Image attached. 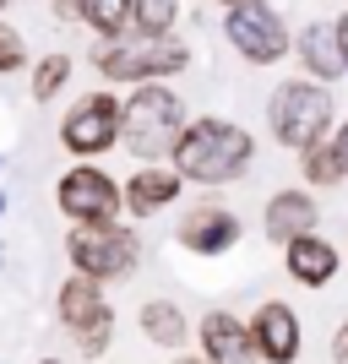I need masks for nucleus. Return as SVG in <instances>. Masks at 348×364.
Listing matches in <instances>:
<instances>
[{
    "label": "nucleus",
    "mask_w": 348,
    "mask_h": 364,
    "mask_svg": "<svg viewBox=\"0 0 348 364\" xmlns=\"http://www.w3.org/2000/svg\"><path fill=\"white\" fill-rule=\"evenodd\" d=\"M251 152H256V141H251V131L234 120H196L185 125L180 141H174V168H180L185 180L196 185H228L240 180L245 168H251Z\"/></svg>",
    "instance_id": "nucleus-1"
},
{
    "label": "nucleus",
    "mask_w": 348,
    "mask_h": 364,
    "mask_svg": "<svg viewBox=\"0 0 348 364\" xmlns=\"http://www.w3.org/2000/svg\"><path fill=\"white\" fill-rule=\"evenodd\" d=\"M185 131V104L164 82H137V92L120 104V141L137 158H169Z\"/></svg>",
    "instance_id": "nucleus-2"
},
{
    "label": "nucleus",
    "mask_w": 348,
    "mask_h": 364,
    "mask_svg": "<svg viewBox=\"0 0 348 364\" xmlns=\"http://www.w3.org/2000/svg\"><path fill=\"white\" fill-rule=\"evenodd\" d=\"M185 60H191L185 44H174L169 33H137V28L104 38V49H98V71L109 82H164V76L185 71Z\"/></svg>",
    "instance_id": "nucleus-3"
},
{
    "label": "nucleus",
    "mask_w": 348,
    "mask_h": 364,
    "mask_svg": "<svg viewBox=\"0 0 348 364\" xmlns=\"http://www.w3.org/2000/svg\"><path fill=\"white\" fill-rule=\"evenodd\" d=\"M327 131H332V92L321 87L316 76H294V82H283L273 92V136L283 147L305 152Z\"/></svg>",
    "instance_id": "nucleus-4"
},
{
    "label": "nucleus",
    "mask_w": 348,
    "mask_h": 364,
    "mask_svg": "<svg viewBox=\"0 0 348 364\" xmlns=\"http://www.w3.org/2000/svg\"><path fill=\"white\" fill-rule=\"evenodd\" d=\"M65 250H71V267H76V272L98 277V283L125 277L131 267H137V256H142L137 234L120 228V223H76L71 240H65Z\"/></svg>",
    "instance_id": "nucleus-5"
},
{
    "label": "nucleus",
    "mask_w": 348,
    "mask_h": 364,
    "mask_svg": "<svg viewBox=\"0 0 348 364\" xmlns=\"http://www.w3.org/2000/svg\"><path fill=\"white\" fill-rule=\"evenodd\" d=\"M60 321L71 326V337L82 343L88 359L109 353V337H115V310L104 304V283L88 272H76L71 283L60 289Z\"/></svg>",
    "instance_id": "nucleus-6"
},
{
    "label": "nucleus",
    "mask_w": 348,
    "mask_h": 364,
    "mask_svg": "<svg viewBox=\"0 0 348 364\" xmlns=\"http://www.w3.org/2000/svg\"><path fill=\"white\" fill-rule=\"evenodd\" d=\"M223 33H228V44L240 49L251 65H273V60H283V55H288L283 16H278L273 6H261V0H240V6L228 11Z\"/></svg>",
    "instance_id": "nucleus-7"
},
{
    "label": "nucleus",
    "mask_w": 348,
    "mask_h": 364,
    "mask_svg": "<svg viewBox=\"0 0 348 364\" xmlns=\"http://www.w3.org/2000/svg\"><path fill=\"white\" fill-rule=\"evenodd\" d=\"M55 201H60V213L71 218V223H115V213L125 207V196L115 191V180H109L104 168H93V164H76L71 174H60Z\"/></svg>",
    "instance_id": "nucleus-8"
},
{
    "label": "nucleus",
    "mask_w": 348,
    "mask_h": 364,
    "mask_svg": "<svg viewBox=\"0 0 348 364\" xmlns=\"http://www.w3.org/2000/svg\"><path fill=\"white\" fill-rule=\"evenodd\" d=\"M60 141L76 152V158H98V152H109L115 141H120V104H115L109 92H93V98H82V104L65 114Z\"/></svg>",
    "instance_id": "nucleus-9"
},
{
    "label": "nucleus",
    "mask_w": 348,
    "mask_h": 364,
    "mask_svg": "<svg viewBox=\"0 0 348 364\" xmlns=\"http://www.w3.org/2000/svg\"><path fill=\"white\" fill-rule=\"evenodd\" d=\"M251 343H256V359L294 364L300 359V316H294L283 299H267L256 316H251Z\"/></svg>",
    "instance_id": "nucleus-10"
},
{
    "label": "nucleus",
    "mask_w": 348,
    "mask_h": 364,
    "mask_svg": "<svg viewBox=\"0 0 348 364\" xmlns=\"http://www.w3.org/2000/svg\"><path fill=\"white\" fill-rule=\"evenodd\" d=\"M201 364H256L251 326H240L228 310H212L201 321Z\"/></svg>",
    "instance_id": "nucleus-11"
},
{
    "label": "nucleus",
    "mask_w": 348,
    "mask_h": 364,
    "mask_svg": "<svg viewBox=\"0 0 348 364\" xmlns=\"http://www.w3.org/2000/svg\"><path fill=\"white\" fill-rule=\"evenodd\" d=\"M294 55H300L305 76H316V82H337V76L348 71V49H343V38H337V22H310V28L300 33Z\"/></svg>",
    "instance_id": "nucleus-12"
},
{
    "label": "nucleus",
    "mask_w": 348,
    "mask_h": 364,
    "mask_svg": "<svg viewBox=\"0 0 348 364\" xmlns=\"http://www.w3.org/2000/svg\"><path fill=\"white\" fill-rule=\"evenodd\" d=\"M234 240H240V218L223 213V207H196L180 223V245L196 250V256H223Z\"/></svg>",
    "instance_id": "nucleus-13"
},
{
    "label": "nucleus",
    "mask_w": 348,
    "mask_h": 364,
    "mask_svg": "<svg viewBox=\"0 0 348 364\" xmlns=\"http://www.w3.org/2000/svg\"><path fill=\"white\" fill-rule=\"evenodd\" d=\"M332 272H337V250L321 240L316 228L288 240V277H294V283H305V289H321V283H332Z\"/></svg>",
    "instance_id": "nucleus-14"
},
{
    "label": "nucleus",
    "mask_w": 348,
    "mask_h": 364,
    "mask_svg": "<svg viewBox=\"0 0 348 364\" xmlns=\"http://www.w3.org/2000/svg\"><path fill=\"white\" fill-rule=\"evenodd\" d=\"M180 185H185L180 168H142V174H131V185H125V207H131V218H152L180 196Z\"/></svg>",
    "instance_id": "nucleus-15"
},
{
    "label": "nucleus",
    "mask_w": 348,
    "mask_h": 364,
    "mask_svg": "<svg viewBox=\"0 0 348 364\" xmlns=\"http://www.w3.org/2000/svg\"><path fill=\"white\" fill-rule=\"evenodd\" d=\"M261 228H267V240H278V245H288L294 234H310V228H316V201L305 196V191H278V196L267 201Z\"/></svg>",
    "instance_id": "nucleus-16"
},
{
    "label": "nucleus",
    "mask_w": 348,
    "mask_h": 364,
    "mask_svg": "<svg viewBox=\"0 0 348 364\" xmlns=\"http://www.w3.org/2000/svg\"><path fill=\"white\" fill-rule=\"evenodd\" d=\"M142 332H147L158 348H174V353H180V343H185V316H180V304L147 299V304H142Z\"/></svg>",
    "instance_id": "nucleus-17"
},
{
    "label": "nucleus",
    "mask_w": 348,
    "mask_h": 364,
    "mask_svg": "<svg viewBox=\"0 0 348 364\" xmlns=\"http://www.w3.org/2000/svg\"><path fill=\"white\" fill-rule=\"evenodd\" d=\"M71 16H82L93 33L115 38V33L131 28V0H71Z\"/></svg>",
    "instance_id": "nucleus-18"
},
{
    "label": "nucleus",
    "mask_w": 348,
    "mask_h": 364,
    "mask_svg": "<svg viewBox=\"0 0 348 364\" xmlns=\"http://www.w3.org/2000/svg\"><path fill=\"white\" fill-rule=\"evenodd\" d=\"M300 158H305V180H316V185H337V180L348 174V168H343V158H337V147H332V136L310 141V147H305Z\"/></svg>",
    "instance_id": "nucleus-19"
},
{
    "label": "nucleus",
    "mask_w": 348,
    "mask_h": 364,
    "mask_svg": "<svg viewBox=\"0 0 348 364\" xmlns=\"http://www.w3.org/2000/svg\"><path fill=\"white\" fill-rule=\"evenodd\" d=\"M180 16V0H131V28L137 33H169Z\"/></svg>",
    "instance_id": "nucleus-20"
},
{
    "label": "nucleus",
    "mask_w": 348,
    "mask_h": 364,
    "mask_svg": "<svg viewBox=\"0 0 348 364\" xmlns=\"http://www.w3.org/2000/svg\"><path fill=\"white\" fill-rule=\"evenodd\" d=\"M65 82H71V60H65V55H44V60H38V71H33V98H38V104H49Z\"/></svg>",
    "instance_id": "nucleus-21"
},
{
    "label": "nucleus",
    "mask_w": 348,
    "mask_h": 364,
    "mask_svg": "<svg viewBox=\"0 0 348 364\" xmlns=\"http://www.w3.org/2000/svg\"><path fill=\"white\" fill-rule=\"evenodd\" d=\"M28 65V44H22V33L11 22H0V76L6 71H22Z\"/></svg>",
    "instance_id": "nucleus-22"
},
{
    "label": "nucleus",
    "mask_w": 348,
    "mask_h": 364,
    "mask_svg": "<svg viewBox=\"0 0 348 364\" xmlns=\"http://www.w3.org/2000/svg\"><path fill=\"white\" fill-rule=\"evenodd\" d=\"M332 359H337V364H348V326L332 337Z\"/></svg>",
    "instance_id": "nucleus-23"
},
{
    "label": "nucleus",
    "mask_w": 348,
    "mask_h": 364,
    "mask_svg": "<svg viewBox=\"0 0 348 364\" xmlns=\"http://www.w3.org/2000/svg\"><path fill=\"white\" fill-rule=\"evenodd\" d=\"M332 147H337V158H343V168H348V125H343V131L332 136Z\"/></svg>",
    "instance_id": "nucleus-24"
},
{
    "label": "nucleus",
    "mask_w": 348,
    "mask_h": 364,
    "mask_svg": "<svg viewBox=\"0 0 348 364\" xmlns=\"http://www.w3.org/2000/svg\"><path fill=\"white\" fill-rule=\"evenodd\" d=\"M337 38H343V49H348V16H343V22H337Z\"/></svg>",
    "instance_id": "nucleus-25"
},
{
    "label": "nucleus",
    "mask_w": 348,
    "mask_h": 364,
    "mask_svg": "<svg viewBox=\"0 0 348 364\" xmlns=\"http://www.w3.org/2000/svg\"><path fill=\"white\" fill-rule=\"evenodd\" d=\"M0 213H6V196H0Z\"/></svg>",
    "instance_id": "nucleus-26"
},
{
    "label": "nucleus",
    "mask_w": 348,
    "mask_h": 364,
    "mask_svg": "<svg viewBox=\"0 0 348 364\" xmlns=\"http://www.w3.org/2000/svg\"><path fill=\"white\" fill-rule=\"evenodd\" d=\"M223 6H240V0H223Z\"/></svg>",
    "instance_id": "nucleus-27"
},
{
    "label": "nucleus",
    "mask_w": 348,
    "mask_h": 364,
    "mask_svg": "<svg viewBox=\"0 0 348 364\" xmlns=\"http://www.w3.org/2000/svg\"><path fill=\"white\" fill-rule=\"evenodd\" d=\"M44 364H60V359H44Z\"/></svg>",
    "instance_id": "nucleus-28"
},
{
    "label": "nucleus",
    "mask_w": 348,
    "mask_h": 364,
    "mask_svg": "<svg viewBox=\"0 0 348 364\" xmlns=\"http://www.w3.org/2000/svg\"><path fill=\"white\" fill-rule=\"evenodd\" d=\"M0 6H11V0H0Z\"/></svg>",
    "instance_id": "nucleus-29"
}]
</instances>
